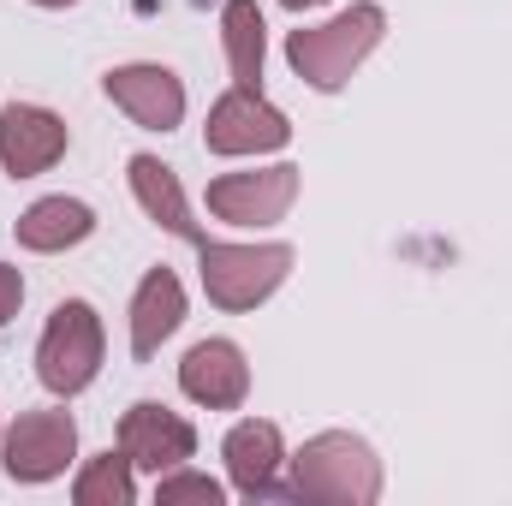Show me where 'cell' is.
I'll return each mask as SVG.
<instances>
[{
    "label": "cell",
    "instance_id": "obj_1",
    "mask_svg": "<svg viewBox=\"0 0 512 506\" xmlns=\"http://www.w3.org/2000/svg\"><path fill=\"white\" fill-rule=\"evenodd\" d=\"M286 501L376 506L382 501V459L352 429H322L298 453H286Z\"/></svg>",
    "mask_w": 512,
    "mask_h": 506
},
{
    "label": "cell",
    "instance_id": "obj_2",
    "mask_svg": "<svg viewBox=\"0 0 512 506\" xmlns=\"http://www.w3.org/2000/svg\"><path fill=\"white\" fill-rule=\"evenodd\" d=\"M387 36V12L376 0H352L346 12H334L328 24H304L286 36V66L298 72V84L334 96L358 78V66L382 48Z\"/></svg>",
    "mask_w": 512,
    "mask_h": 506
},
{
    "label": "cell",
    "instance_id": "obj_3",
    "mask_svg": "<svg viewBox=\"0 0 512 506\" xmlns=\"http://www.w3.org/2000/svg\"><path fill=\"white\" fill-rule=\"evenodd\" d=\"M298 251L280 245V239H262V245H227V239H203L197 245V274H203V292L215 310L227 316H245L256 304H268L286 274H292Z\"/></svg>",
    "mask_w": 512,
    "mask_h": 506
},
{
    "label": "cell",
    "instance_id": "obj_4",
    "mask_svg": "<svg viewBox=\"0 0 512 506\" xmlns=\"http://www.w3.org/2000/svg\"><path fill=\"white\" fill-rule=\"evenodd\" d=\"M102 358H108V334H102L96 304H84V298L54 304V316H48V328L36 340V381L54 399H78L102 376Z\"/></svg>",
    "mask_w": 512,
    "mask_h": 506
},
{
    "label": "cell",
    "instance_id": "obj_5",
    "mask_svg": "<svg viewBox=\"0 0 512 506\" xmlns=\"http://www.w3.org/2000/svg\"><path fill=\"white\" fill-rule=\"evenodd\" d=\"M72 459H78V417L60 411V405L18 411V423L0 435V465H6V477L24 483V489L66 477Z\"/></svg>",
    "mask_w": 512,
    "mask_h": 506
},
{
    "label": "cell",
    "instance_id": "obj_6",
    "mask_svg": "<svg viewBox=\"0 0 512 506\" xmlns=\"http://www.w3.org/2000/svg\"><path fill=\"white\" fill-rule=\"evenodd\" d=\"M298 185H304V173L292 161L251 167V173H221V179H209V215L239 227V233L280 227L292 215V203H298Z\"/></svg>",
    "mask_w": 512,
    "mask_h": 506
},
{
    "label": "cell",
    "instance_id": "obj_7",
    "mask_svg": "<svg viewBox=\"0 0 512 506\" xmlns=\"http://www.w3.org/2000/svg\"><path fill=\"white\" fill-rule=\"evenodd\" d=\"M203 143L209 155H274L292 143V120L262 96V90H227L215 108H209V126H203Z\"/></svg>",
    "mask_w": 512,
    "mask_h": 506
},
{
    "label": "cell",
    "instance_id": "obj_8",
    "mask_svg": "<svg viewBox=\"0 0 512 506\" xmlns=\"http://www.w3.org/2000/svg\"><path fill=\"white\" fill-rule=\"evenodd\" d=\"M120 453H126L137 471L161 477V471H179V465L197 459V429H191L173 405L137 399L126 417H120Z\"/></svg>",
    "mask_w": 512,
    "mask_h": 506
},
{
    "label": "cell",
    "instance_id": "obj_9",
    "mask_svg": "<svg viewBox=\"0 0 512 506\" xmlns=\"http://www.w3.org/2000/svg\"><path fill=\"white\" fill-rule=\"evenodd\" d=\"M221 459H227V477H233L239 501H286V483H280L286 435H280V423H268V417L233 423L227 441H221Z\"/></svg>",
    "mask_w": 512,
    "mask_h": 506
},
{
    "label": "cell",
    "instance_id": "obj_10",
    "mask_svg": "<svg viewBox=\"0 0 512 506\" xmlns=\"http://www.w3.org/2000/svg\"><path fill=\"white\" fill-rule=\"evenodd\" d=\"M102 90H108V102L126 114L131 126H143V131H179V120H185V84H179V72L161 66V60L114 66V72L102 78Z\"/></svg>",
    "mask_w": 512,
    "mask_h": 506
},
{
    "label": "cell",
    "instance_id": "obj_11",
    "mask_svg": "<svg viewBox=\"0 0 512 506\" xmlns=\"http://www.w3.org/2000/svg\"><path fill=\"white\" fill-rule=\"evenodd\" d=\"M66 149H72V131L54 108H36V102H6L0 108V167H6V179H42L48 167H60Z\"/></svg>",
    "mask_w": 512,
    "mask_h": 506
},
{
    "label": "cell",
    "instance_id": "obj_12",
    "mask_svg": "<svg viewBox=\"0 0 512 506\" xmlns=\"http://www.w3.org/2000/svg\"><path fill=\"white\" fill-rule=\"evenodd\" d=\"M179 393L203 411H239L251 399V364H245V346L239 340H197L185 358H179Z\"/></svg>",
    "mask_w": 512,
    "mask_h": 506
},
{
    "label": "cell",
    "instance_id": "obj_13",
    "mask_svg": "<svg viewBox=\"0 0 512 506\" xmlns=\"http://www.w3.org/2000/svg\"><path fill=\"white\" fill-rule=\"evenodd\" d=\"M179 328H185V280L161 262V268H149V274L137 280V292H131V358L149 364Z\"/></svg>",
    "mask_w": 512,
    "mask_h": 506
},
{
    "label": "cell",
    "instance_id": "obj_14",
    "mask_svg": "<svg viewBox=\"0 0 512 506\" xmlns=\"http://www.w3.org/2000/svg\"><path fill=\"white\" fill-rule=\"evenodd\" d=\"M126 179H131V197H137V209L161 227V233H173V239H185V245H203L209 233L197 227V215H191V203H185V185H179V173L161 161V155H131L126 161Z\"/></svg>",
    "mask_w": 512,
    "mask_h": 506
},
{
    "label": "cell",
    "instance_id": "obj_15",
    "mask_svg": "<svg viewBox=\"0 0 512 506\" xmlns=\"http://www.w3.org/2000/svg\"><path fill=\"white\" fill-rule=\"evenodd\" d=\"M96 233V209L84 203V197H36L18 221H12V239L24 245V251L36 256H54V251H72V245H84Z\"/></svg>",
    "mask_w": 512,
    "mask_h": 506
},
{
    "label": "cell",
    "instance_id": "obj_16",
    "mask_svg": "<svg viewBox=\"0 0 512 506\" xmlns=\"http://www.w3.org/2000/svg\"><path fill=\"white\" fill-rule=\"evenodd\" d=\"M221 42L239 90H262V60H268V18L256 0H227L221 6Z\"/></svg>",
    "mask_w": 512,
    "mask_h": 506
},
{
    "label": "cell",
    "instance_id": "obj_17",
    "mask_svg": "<svg viewBox=\"0 0 512 506\" xmlns=\"http://www.w3.org/2000/svg\"><path fill=\"white\" fill-rule=\"evenodd\" d=\"M72 501L78 506H131L137 501V465H131L120 447L84 459V471L72 477Z\"/></svg>",
    "mask_w": 512,
    "mask_h": 506
},
{
    "label": "cell",
    "instance_id": "obj_18",
    "mask_svg": "<svg viewBox=\"0 0 512 506\" xmlns=\"http://www.w3.org/2000/svg\"><path fill=\"white\" fill-rule=\"evenodd\" d=\"M185 501L221 506V501H227V489H221L209 471H191V465H179V471H161V477H155V506H185Z\"/></svg>",
    "mask_w": 512,
    "mask_h": 506
},
{
    "label": "cell",
    "instance_id": "obj_19",
    "mask_svg": "<svg viewBox=\"0 0 512 506\" xmlns=\"http://www.w3.org/2000/svg\"><path fill=\"white\" fill-rule=\"evenodd\" d=\"M18 304H24V274L12 262H0V328L18 316Z\"/></svg>",
    "mask_w": 512,
    "mask_h": 506
},
{
    "label": "cell",
    "instance_id": "obj_20",
    "mask_svg": "<svg viewBox=\"0 0 512 506\" xmlns=\"http://www.w3.org/2000/svg\"><path fill=\"white\" fill-rule=\"evenodd\" d=\"M286 12H310V6H328V0H280Z\"/></svg>",
    "mask_w": 512,
    "mask_h": 506
},
{
    "label": "cell",
    "instance_id": "obj_21",
    "mask_svg": "<svg viewBox=\"0 0 512 506\" xmlns=\"http://www.w3.org/2000/svg\"><path fill=\"white\" fill-rule=\"evenodd\" d=\"M30 6H48V12H60V6H78V0H30Z\"/></svg>",
    "mask_w": 512,
    "mask_h": 506
}]
</instances>
